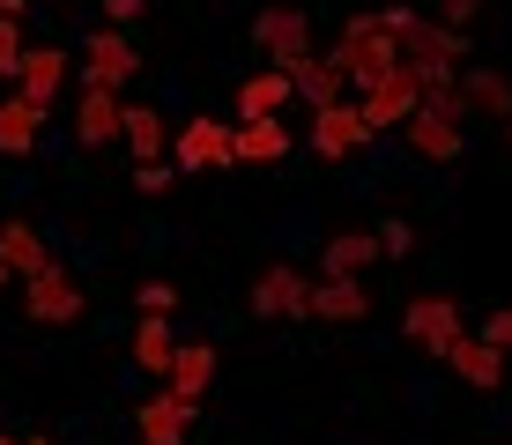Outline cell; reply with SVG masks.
<instances>
[{
  "instance_id": "35",
  "label": "cell",
  "mask_w": 512,
  "mask_h": 445,
  "mask_svg": "<svg viewBox=\"0 0 512 445\" xmlns=\"http://www.w3.org/2000/svg\"><path fill=\"white\" fill-rule=\"evenodd\" d=\"M8 282H15V275H8V260H0V290H8Z\"/></svg>"
},
{
  "instance_id": "31",
  "label": "cell",
  "mask_w": 512,
  "mask_h": 445,
  "mask_svg": "<svg viewBox=\"0 0 512 445\" xmlns=\"http://www.w3.org/2000/svg\"><path fill=\"white\" fill-rule=\"evenodd\" d=\"M483 342H498V349L512 356V312H490V319H483Z\"/></svg>"
},
{
  "instance_id": "24",
  "label": "cell",
  "mask_w": 512,
  "mask_h": 445,
  "mask_svg": "<svg viewBox=\"0 0 512 445\" xmlns=\"http://www.w3.org/2000/svg\"><path fill=\"white\" fill-rule=\"evenodd\" d=\"M372 260H379V230H334L320 253V275H364Z\"/></svg>"
},
{
  "instance_id": "4",
  "label": "cell",
  "mask_w": 512,
  "mask_h": 445,
  "mask_svg": "<svg viewBox=\"0 0 512 445\" xmlns=\"http://www.w3.org/2000/svg\"><path fill=\"white\" fill-rule=\"evenodd\" d=\"M23 312L38 319V327H75L82 319V282L67 275L60 260H45L38 275H23Z\"/></svg>"
},
{
  "instance_id": "16",
  "label": "cell",
  "mask_w": 512,
  "mask_h": 445,
  "mask_svg": "<svg viewBox=\"0 0 512 445\" xmlns=\"http://www.w3.org/2000/svg\"><path fill=\"white\" fill-rule=\"evenodd\" d=\"M312 319L357 327V319H372V297H364V282H357V275H320V282H312Z\"/></svg>"
},
{
  "instance_id": "9",
  "label": "cell",
  "mask_w": 512,
  "mask_h": 445,
  "mask_svg": "<svg viewBox=\"0 0 512 445\" xmlns=\"http://www.w3.org/2000/svg\"><path fill=\"white\" fill-rule=\"evenodd\" d=\"M171 164H179V171H223V164H238V156H231V127H223V119H186L179 141H171Z\"/></svg>"
},
{
  "instance_id": "23",
  "label": "cell",
  "mask_w": 512,
  "mask_h": 445,
  "mask_svg": "<svg viewBox=\"0 0 512 445\" xmlns=\"http://www.w3.org/2000/svg\"><path fill=\"white\" fill-rule=\"evenodd\" d=\"M208 379H216V349H208V342H179V356H171V371H164V386H171L179 401H201Z\"/></svg>"
},
{
  "instance_id": "2",
  "label": "cell",
  "mask_w": 512,
  "mask_h": 445,
  "mask_svg": "<svg viewBox=\"0 0 512 445\" xmlns=\"http://www.w3.org/2000/svg\"><path fill=\"white\" fill-rule=\"evenodd\" d=\"M379 23H386V38L401 45V60H409V67H461V60H468V30H453V23H423L409 0L379 8Z\"/></svg>"
},
{
  "instance_id": "29",
  "label": "cell",
  "mask_w": 512,
  "mask_h": 445,
  "mask_svg": "<svg viewBox=\"0 0 512 445\" xmlns=\"http://www.w3.org/2000/svg\"><path fill=\"white\" fill-rule=\"evenodd\" d=\"M171 178H179V164H164V156H156V164H134V193H171Z\"/></svg>"
},
{
  "instance_id": "22",
  "label": "cell",
  "mask_w": 512,
  "mask_h": 445,
  "mask_svg": "<svg viewBox=\"0 0 512 445\" xmlns=\"http://www.w3.org/2000/svg\"><path fill=\"white\" fill-rule=\"evenodd\" d=\"M171 356H179V334H171V319H164V312H141V327H134V364L149 371L156 386H164Z\"/></svg>"
},
{
  "instance_id": "32",
  "label": "cell",
  "mask_w": 512,
  "mask_h": 445,
  "mask_svg": "<svg viewBox=\"0 0 512 445\" xmlns=\"http://www.w3.org/2000/svg\"><path fill=\"white\" fill-rule=\"evenodd\" d=\"M438 8H446V23H453V30H468L475 15H483V0H438Z\"/></svg>"
},
{
  "instance_id": "3",
  "label": "cell",
  "mask_w": 512,
  "mask_h": 445,
  "mask_svg": "<svg viewBox=\"0 0 512 445\" xmlns=\"http://www.w3.org/2000/svg\"><path fill=\"white\" fill-rule=\"evenodd\" d=\"M245 312H253V319H312V275H305V267H290V260L260 267Z\"/></svg>"
},
{
  "instance_id": "21",
  "label": "cell",
  "mask_w": 512,
  "mask_h": 445,
  "mask_svg": "<svg viewBox=\"0 0 512 445\" xmlns=\"http://www.w3.org/2000/svg\"><path fill=\"white\" fill-rule=\"evenodd\" d=\"M461 97H468V119H512V82L498 67H461Z\"/></svg>"
},
{
  "instance_id": "27",
  "label": "cell",
  "mask_w": 512,
  "mask_h": 445,
  "mask_svg": "<svg viewBox=\"0 0 512 445\" xmlns=\"http://www.w3.org/2000/svg\"><path fill=\"white\" fill-rule=\"evenodd\" d=\"M134 305H141V312H164V319H171V312H179V282H171V275H149V282L134 290Z\"/></svg>"
},
{
  "instance_id": "15",
  "label": "cell",
  "mask_w": 512,
  "mask_h": 445,
  "mask_svg": "<svg viewBox=\"0 0 512 445\" xmlns=\"http://www.w3.org/2000/svg\"><path fill=\"white\" fill-rule=\"evenodd\" d=\"M134 431H141V445H186V431H193V401H179L164 386V394H149L134 408Z\"/></svg>"
},
{
  "instance_id": "11",
  "label": "cell",
  "mask_w": 512,
  "mask_h": 445,
  "mask_svg": "<svg viewBox=\"0 0 512 445\" xmlns=\"http://www.w3.org/2000/svg\"><path fill=\"white\" fill-rule=\"evenodd\" d=\"M438 364H446L461 386H475V394H498V386H505V349L483 342V334H461V342L438 356Z\"/></svg>"
},
{
  "instance_id": "18",
  "label": "cell",
  "mask_w": 512,
  "mask_h": 445,
  "mask_svg": "<svg viewBox=\"0 0 512 445\" xmlns=\"http://www.w3.org/2000/svg\"><path fill=\"white\" fill-rule=\"evenodd\" d=\"M231 156L238 164H282V156H290V127H282V119H238Z\"/></svg>"
},
{
  "instance_id": "1",
  "label": "cell",
  "mask_w": 512,
  "mask_h": 445,
  "mask_svg": "<svg viewBox=\"0 0 512 445\" xmlns=\"http://www.w3.org/2000/svg\"><path fill=\"white\" fill-rule=\"evenodd\" d=\"M327 60H334V75H342L349 89H372V82H386V75L401 67V45L386 38L379 15H349V23L334 30V52H327Z\"/></svg>"
},
{
  "instance_id": "7",
  "label": "cell",
  "mask_w": 512,
  "mask_h": 445,
  "mask_svg": "<svg viewBox=\"0 0 512 445\" xmlns=\"http://www.w3.org/2000/svg\"><path fill=\"white\" fill-rule=\"evenodd\" d=\"M141 75V52L127 45V30H90L82 45V89H127Z\"/></svg>"
},
{
  "instance_id": "38",
  "label": "cell",
  "mask_w": 512,
  "mask_h": 445,
  "mask_svg": "<svg viewBox=\"0 0 512 445\" xmlns=\"http://www.w3.org/2000/svg\"><path fill=\"white\" fill-rule=\"evenodd\" d=\"M505 134H512V119H505Z\"/></svg>"
},
{
  "instance_id": "5",
  "label": "cell",
  "mask_w": 512,
  "mask_h": 445,
  "mask_svg": "<svg viewBox=\"0 0 512 445\" xmlns=\"http://www.w3.org/2000/svg\"><path fill=\"white\" fill-rule=\"evenodd\" d=\"M416 104H423V75H416L409 60H401L386 82L357 89V112H364V127H372V134H401V119H409Z\"/></svg>"
},
{
  "instance_id": "8",
  "label": "cell",
  "mask_w": 512,
  "mask_h": 445,
  "mask_svg": "<svg viewBox=\"0 0 512 445\" xmlns=\"http://www.w3.org/2000/svg\"><path fill=\"white\" fill-rule=\"evenodd\" d=\"M401 334H409V342H423L431 356H446L453 342H461V297H416L409 312H401Z\"/></svg>"
},
{
  "instance_id": "14",
  "label": "cell",
  "mask_w": 512,
  "mask_h": 445,
  "mask_svg": "<svg viewBox=\"0 0 512 445\" xmlns=\"http://www.w3.org/2000/svg\"><path fill=\"white\" fill-rule=\"evenodd\" d=\"M67 67H75V60H67L60 45H23V67H15V89H23L30 104H45V112H52V97L67 89Z\"/></svg>"
},
{
  "instance_id": "37",
  "label": "cell",
  "mask_w": 512,
  "mask_h": 445,
  "mask_svg": "<svg viewBox=\"0 0 512 445\" xmlns=\"http://www.w3.org/2000/svg\"><path fill=\"white\" fill-rule=\"evenodd\" d=\"M23 445H52V438H23Z\"/></svg>"
},
{
  "instance_id": "28",
  "label": "cell",
  "mask_w": 512,
  "mask_h": 445,
  "mask_svg": "<svg viewBox=\"0 0 512 445\" xmlns=\"http://www.w3.org/2000/svg\"><path fill=\"white\" fill-rule=\"evenodd\" d=\"M379 253H386V260H409V253H416V223L386 216V223H379Z\"/></svg>"
},
{
  "instance_id": "12",
  "label": "cell",
  "mask_w": 512,
  "mask_h": 445,
  "mask_svg": "<svg viewBox=\"0 0 512 445\" xmlns=\"http://www.w3.org/2000/svg\"><path fill=\"white\" fill-rule=\"evenodd\" d=\"M364 141H372V127H364L357 97H342V104H320V112H312V149H320V156H357Z\"/></svg>"
},
{
  "instance_id": "34",
  "label": "cell",
  "mask_w": 512,
  "mask_h": 445,
  "mask_svg": "<svg viewBox=\"0 0 512 445\" xmlns=\"http://www.w3.org/2000/svg\"><path fill=\"white\" fill-rule=\"evenodd\" d=\"M23 8H30V0H0V15H15V23H23Z\"/></svg>"
},
{
  "instance_id": "10",
  "label": "cell",
  "mask_w": 512,
  "mask_h": 445,
  "mask_svg": "<svg viewBox=\"0 0 512 445\" xmlns=\"http://www.w3.org/2000/svg\"><path fill=\"white\" fill-rule=\"evenodd\" d=\"M401 141L423 156V164H461V149H468V127H453V119H438L431 104H416L409 119H401Z\"/></svg>"
},
{
  "instance_id": "30",
  "label": "cell",
  "mask_w": 512,
  "mask_h": 445,
  "mask_svg": "<svg viewBox=\"0 0 512 445\" xmlns=\"http://www.w3.org/2000/svg\"><path fill=\"white\" fill-rule=\"evenodd\" d=\"M15 67H23V23H15V15H0V75L15 82Z\"/></svg>"
},
{
  "instance_id": "20",
  "label": "cell",
  "mask_w": 512,
  "mask_h": 445,
  "mask_svg": "<svg viewBox=\"0 0 512 445\" xmlns=\"http://www.w3.org/2000/svg\"><path fill=\"white\" fill-rule=\"evenodd\" d=\"M297 89L282 67H260V75H245L238 82V119H282V104H290Z\"/></svg>"
},
{
  "instance_id": "13",
  "label": "cell",
  "mask_w": 512,
  "mask_h": 445,
  "mask_svg": "<svg viewBox=\"0 0 512 445\" xmlns=\"http://www.w3.org/2000/svg\"><path fill=\"white\" fill-rule=\"evenodd\" d=\"M119 119H127V97H119V89H82V104H75V149H112Z\"/></svg>"
},
{
  "instance_id": "6",
  "label": "cell",
  "mask_w": 512,
  "mask_h": 445,
  "mask_svg": "<svg viewBox=\"0 0 512 445\" xmlns=\"http://www.w3.org/2000/svg\"><path fill=\"white\" fill-rule=\"evenodd\" d=\"M253 45L268 52L282 75H290L297 60H312V15L305 8H260L253 15Z\"/></svg>"
},
{
  "instance_id": "36",
  "label": "cell",
  "mask_w": 512,
  "mask_h": 445,
  "mask_svg": "<svg viewBox=\"0 0 512 445\" xmlns=\"http://www.w3.org/2000/svg\"><path fill=\"white\" fill-rule=\"evenodd\" d=\"M0 445H23V438H8V431H0Z\"/></svg>"
},
{
  "instance_id": "33",
  "label": "cell",
  "mask_w": 512,
  "mask_h": 445,
  "mask_svg": "<svg viewBox=\"0 0 512 445\" xmlns=\"http://www.w3.org/2000/svg\"><path fill=\"white\" fill-rule=\"evenodd\" d=\"M104 15H112V30H119V23H134V15H141V0H104Z\"/></svg>"
},
{
  "instance_id": "39",
  "label": "cell",
  "mask_w": 512,
  "mask_h": 445,
  "mask_svg": "<svg viewBox=\"0 0 512 445\" xmlns=\"http://www.w3.org/2000/svg\"><path fill=\"white\" fill-rule=\"evenodd\" d=\"M505 445H512V438H505Z\"/></svg>"
},
{
  "instance_id": "25",
  "label": "cell",
  "mask_w": 512,
  "mask_h": 445,
  "mask_svg": "<svg viewBox=\"0 0 512 445\" xmlns=\"http://www.w3.org/2000/svg\"><path fill=\"white\" fill-rule=\"evenodd\" d=\"M290 89H297V97L312 104V112H320V104H342V97H349V82L334 75V60H327V52H312V60H297V67H290Z\"/></svg>"
},
{
  "instance_id": "26",
  "label": "cell",
  "mask_w": 512,
  "mask_h": 445,
  "mask_svg": "<svg viewBox=\"0 0 512 445\" xmlns=\"http://www.w3.org/2000/svg\"><path fill=\"white\" fill-rule=\"evenodd\" d=\"M119 141L134 149V164H156V156H164V112H156V104H127Z\"/></svg>"
},
{
  "instance_id": "19",
  "label": "cell",
  "mask_w": 512,
  "mask_h": 445,
  "mask_svg": "<svg viewBox=\"0 0 512 445\" xmlns=\"http://www.w3.org/2000/svg\"><path fill=\"white\" fill-rule=\"evenodd\" d=\"M0 260H8V275H15V282L38 275V267L52 260V253H45V230L30 223V216H8V223H0Z\"/></svg>"
},
{
  "instance_id": "17",
  "label": "cell",
  "mask_w": 512,
  "mask_h": 445,
  "mask_svg": "<svg viewBox=\"0 0 512 445\" xmlns=\"http://www.w3.org/2000/svg\"><path fill=\"white\" fill-rule=\"evenodd\" d=\"M45 134V104H30L23 89H8L0 97V156H30Z\"/></svg>"
}]
</instances>
